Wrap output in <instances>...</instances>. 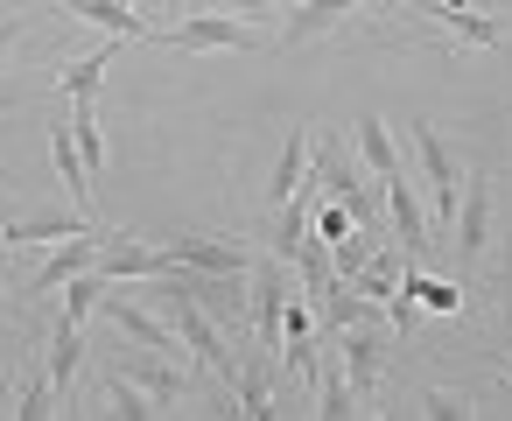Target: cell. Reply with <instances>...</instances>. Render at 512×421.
<instances>
[{"instance_id":"6da1fadb","label":"cell","mask_w":512,"mask_h":421,"mask_svg":"<svg viewBox=\"0 0 512 421\" xmlns=\"http://www.w3.org/2000/svg\"><path fill=\"white\" fill-rule=\"evenodd\" d=\"M162 50H176V57H204V50H267V29L260 22H239V15H190V22H176L169 36H155Z\"/></svg>"},{"instance_id":"7a4b0ae2","label":"cell","mask_w":512,"mask_h":421,"mask_svg":"<svg viewBox=\"0 0 512 421\" xmlns=\"http://www.w3.org/2000/svg\"><path fill=\"white\" fill-rule=\"evenodd\" d=\"M414 162H421V190H428V225L449 232V218H456V190H463V169H456V155L442 148V134H435L428 120H414Z\"/></svg>"},{"instance_id":"3957f363","label":"cell","mask_w":512,"mask_h":421,"mask_svg":"<svg viewBox=\"0 0 512 421\" xmlns=\"http://www.w3.org/2000/svg\"><path fill=\"white\" fill-rule=\"evenodd\" d=\"M155 253H162V267H197V274H246V267H253V246L232 239V232H225V239H218V232H183V239H162ZM162 267H155V274H162Z\"/></svg>"},{"instance_id":"277c9868","label":"cell","mask_w":512,"mask_h":421,"mask_svg":"<svg viewBox=\"0 0 512 421\" xmlns=\"http://www.w3.org/2000/svg\"><path fill=\"white\" fill-rule=\"evenodd\" d=\"M386 351H393L386 323H351V330H337V365H344V379H351L358 407L386 386Z\"/></svg>"},{"instance_id":"5b68a950","label":"cell","mask_w":512,"mask_h":421,"mask_svg":"<svg viewBox=\"0 0 512 421\" xmlns=\"http://www.w3.org/2000/svg\"><path fill=\"white\" fill-rule=\"evenodd\" d=\"M99 316L106 323H120L141 351H176V330H169V316H155L148 309V295H134V288H120V281H106V295H99Z\"/></svg>"},{"instance_id":"8992f818","label":"cell","mask_w":512,"mask_h":421,"mask_svg":"<svg viewBox=\"0 0 512 421\" xmlns=\"http://www.w3.org/2000/svg\"><path fill=\"white\" fill-rule=\"evenodd\" d=\"M379 183H386V211H393V239H400V253H414V260H421V253L435 246V239H428V197H421L400 169H393V176H379Z\"/></svg>"},{"instance_id":"52a82bcc","label":"cell","mask_w":512,"mask_h":421,"mask_svg":"<svg viewBox=\"0 0 512 421\" xmlns=\"http://www.w3.org/2000/svg\"><path fill=\"white\" fill-rule=\"evenodd\" d=\"M71 232H92L85 211H8V225H0V246H57Z\"/></svg>"},{"instance_id":"ba28073f","label":"cell","mask_w":512,"mask_h":421,"mask_svg":"<svg viewBox=\"0 0 512 421\" xmlns=\"http://www.w3.org/2000/svg\"><path fill=\"white\" fill-rule=\"evenodd\" d=\"M456 246H463V260H477L484 246H491V176H463V190H456Z\"/></svg>"},{"instance_id":"9c48e42d","label":"cell","mask_w":512,"mask_h":421,"mask_svg":"<svg viewBox=\"0 0 512 421\" xmlns=\"http://www.w3.org/2000/svg\"><path fill=\"white\" fill-rule=\"evenodd\" d=\"M106 281H148L155 267H162V253L141 239V232H106L99 239V260H92Z\"/></svg>"},{"instance_id":"30bf717a","label":"cell","mask_w":512,"mask_h":421,"mask_svg":"<svg viewBox=\"0 0 512 421\" xmlns=\"http://www.w3.org/2000/svg\"><path fill=\"white\" fill-rule=\"evenodd\" d=\"M232 414H253V421H267L274 414V351H246L239 358V372H232Z\"/></svg>"},{"instance_id":"8fae6325","label":"cell","mask_w":512,"mask_h":421,"mask_svg":"<svg viewBox=\"0 0 512 421\" xmlns=\"http://www.w3.org/2000/svg\"><path fill=\"white\" fill-rule=\"evenodd\" d=\"M428 22H442L449 29V43H463V50H505V22H491V15H477L470 0H442V8H421Z\"/></svg>"},{"instance_id":"7c38bea8","label":"cell","mask_w":512,"mask_h":421,"mask_svg":"<svg viewBox=\"0 0 512 421\" xmlns=\"http://www.w3.org/2000/svg\"><path fill=\"white\" fill-rule=\"evenodd\" d=\"M50 162H57V183L71 190V211H85L92 218V169H85V155H78V134H71V120H57L50 127Z\"/></svg>"},{"instance_id":"4fadbf2b","label":"cell","mask_w":512,"mask_h":421,"mask_svg":"<svg viewBox=\"0 0 512 421\" xmlns=\"http://www.w3.org/2000/svg\"><path fill=\"white\" fill-rule=\"evenodd\" d=\"M99 260V232H71V239H57V253L36 267V281H29V295H57L71 274H85Z\"/></svg>"},{"instance_id":"5bb4252c","label":"cell","mask_w":512,"mask_h":421,"mask_svg":"<svg viewBox=\"0 0 512 421\" xmlns=\"http://www.w3.org/2000/svg\"><path fill=\"white\" fill-rule=\"evenodd\" d=\"M78 365H85V323L57 316V330H50V358H43V372H50V393H57V407H64V400H71V386H78Z\"/></svg>"},{"instance_id":"9a60e30c","label":"cell","mask_w":512,"mask_h":421,"mask_svg":"<svg viewBox=\"0 0 512 421\" xmlns=\"http://www.w3.org/2000/svg\"><path fill=\"white\" fill-rule=\"evenodd\" d=\"M400 295H407L414 309H435V316H456V309H463V288H456V281L421 274V260H414V253H407V267H400Z\"/></svg>"},{"instance_id":"2e32d148","label":"cell","mask_w":512,"mask_h":421,"mask_svg":"<svg viewBox=\"0 0 512 421\" xmlns=\"http://www.w3.org/2000/svg\"><path fill=\"white\" fill-rule=\"evenodd\" d=\"M351 148H358L365 176H393V169H400L393 134H386V120H379V113H358V120H351Z\"/></svg>"},{"instance_id":"e0dca14e","label":"cell","mask_w":512,"mask_h":421,"mask_svg":"<svg viewBox=\"0 0 512 421\" xmlns=\"http://www.w3.org/2000/svg\"><path fill=\"white\" fill-rule=\"evenodd\" d=\"M64 15H78V22H92V29H113V36H155L127 0H57Z\"/></svg>"},{"instance_id":"ac0fdd59","label":"cell","mask_w":512,"mask_h":421,"mask_svg":"<svg viewBox=\"0 0 512 421\" xmlns=\"http://www.w3.org/2000/svg\"><path fill=\"white\" fill-rule=\"evenodd\" d=\"M351 8H365V0H302V8L281 22V43H309V36H323V29H337Z\"/></svg>"},{"instance_id":"d6986e66","label":"cell","mask_w":512,"mask_h":421,"mask_svg":"<svg viewBox=\"0 0 512 421\" xmlns=\"http://www.w3.org/2000/svg\"><path fill=\"white\" fill-rule=\"evenodd\" d=\"M316 414H330V421H344V414H365L358 407V393H351V379H344V365H337V351L330 358H316Z\"/></svg>"},{"instance_id":"ffe728a7","label":"cell","mask_w":512,"mask_h":421,"mask_svg":"<svg viewBox=\"0 0 512 421\" xmlns=\"http://www.w3.org/2000/svg\"><path fill=\"white\" fill-rule=\"evenodd\" d=\"M302 183H309V127H295V134H288V148H281V162H274V190H267V204L281 211Z\"/></svg>"},{"instance_id":"44dd1931","label":"cell","mask_w":512,"mask_h":421,"mask_svg":"<svg viewBox=\"0 0 512 421\" xmlns=\"http://www.w3.org/2000/svg\"><path fill=\"white\" fill-rule=\"evenodd\" d=\"M106 71H113V43L92 50V57H78L71 71H57V99H99L106 92Z\"/></svg>"},{"instance_id":"7402d4cb","label":"cell","mask_w":512,"mask_h":421,"mask_svg":"<svg viewBox=\"0 0 512 421\" xmlns=\"http://www.w3.org/2000/svg\"><path fill=\"white\" fill-rule=\"evenodd\" d=\"M106 407H113V414H127V421H148V414H162V407L148 400V386H141L127 365H106Z\"/></svg>"},{"instance_id":"603a6c76","label":"cell","mask_w":512,"mask_h":421,"mask_svg":"<svg viewBox=\"0 0 512 421\" xmlns=\"http://www.w3.org/2000/svg\"><path fill=\"white\" fill-rule=\"evenodd\" d=\"M127 372L148 386V400H155L162 414H169V400H183V372H176L169 358H127Z\"/></svg>"},{"instance_id":"cb8c5ba5","label":"cell","mask_w":512,"mask_h":421,"mask_svg":"<svg viewBox=\"0 0 512 421\" xmlns=\"http://www.w3.org/2000/svg\"><path fill=\"white\" fill-rule=\"evenodd\" d=\"M57 295H64V316H71V323H85V316H99V295H106V274H99V267H85V274H71V281H64Z\"/></svg>"},{"instance_id":"d4e9b609","label":"cell","mask_w":512,"mask_h":421,"mask_svg":"<svg viewBox=\"0 0 512 421\" xmlns=\"http://www.w3.org/2000/svg\"><path fill=\"white\" fill-rule=\"evenodd\" d=\"M8 414H22V421H43V414H57V393H50V372H29Z\"/></svg>"},{"instance_id":"484cf974","label":"cell","mask_w":512,"mask_h":421,"mask_svg":"<svg viewBox=\"0 0 512 421\" xmlns=\"http://www.w3.org/2000/svg\"><path fill=\"white\" fill-rule=\"evenodd\" d=\"M421 414H435V421H463V414H477L463 393H449V386H428L421 393Z\"/></svg>"},{"instance_id":"4316f807","label":"cell","mask_w":512,"mask_h":421,"mask_svg":"<svg viewBox=\"0 0 512 421\" xmlns=\"http://www.w3.org/2000/svg\"><path fill=\"white\" fill-rule=\"evenodd\" d=\"M344 232H351V211H344L337 197H323V204H316V239H323V246H337Z\"/></svg>"},{"instance_id":"83f0119b","label":"cell","mask_w":512,"mask_h":421,"mask_svg":"<svg viewBox=\"0 0 512 421\" xmlns=\"http://www.w3.org/2000/svg\"><path fill=\"white\" fill-rule=\"evenodd\" d=\"M211 8H218V0H211ZM274 8V0H225V15H239V22H253V15H267Z\"/></svg>"},{"instance_id":"f1b7e54d","label":"cell","mask_w":512,"mask_h":421,"mask_svg":"<svg viewBox=\"0 0 512 421\" xmlns=\"http://www.w3.org/2000/svg\"><path fill=\"white\" fill-rule=\"evenodd\" d=\"M22 29H29V15H8V22H0V57H8V50L22 43Z\"/></svg>"},{"instance_id":"f546056e","label":"cell","mask_w":512,"mask_h":421,"mask_svg":"<svg viewBox=\"0 0 512 421\" xmlns=\"http://www.w3.org/2000/svg\"><path fill=\"white\" fill-rule=\"evenodd\" d=\"M0 106H15V92H0Z\"/></svg>"},{"instance_id":"4dcf8cb0","label":"cell","mask_w":512,"mask_h":421,"mask_svg":"<svg viewBox=\"0 0 512 421\" xmlns=\"http://www.w3.org/2000/svg\"><path fill=\"white\" fill-rule=\"evenodd\" d=\"M204 8H211V0H197V8H190V15H204Z\"/></svg>"},{"instance_id":"1f68e13d","label":"cell","mask_w":512,"mask_h":421,"mask_svg":"<svg viewBox=\"0 0 512 421\" xmlns=\"http://www.w3.org/2000/svg\"><path fill=\"white\" fill-rule=\"evenodd\" d=\"M0 225H8V204H0Z\"/></svg>"},{"instance_id":"d6a6232c","label":"cell","mask_w":512,"mask_h":421,"mask_svg":"<svg viewBox=\"0 0 512 421\" xmlns=\"http://www.w3.org/2000/svg\"><path fill=\"white\" fill-rule=\"evenodd\" d=\"M0 183H8V169H0Z\"/></svg>"},{"instance_id":"836d02e7","label":"cell","mask_w":512,"mask_h":421,"mask_svg":"<svg viewBox=\"0 0 512 421\" xmlns=\"http://www.w3.org/2000/svg\"><path fill=\"white\" fill-rule=\"evenodd\" d=\"M127 8H134V0H127Z\"/></svg>"}]
</instances>
